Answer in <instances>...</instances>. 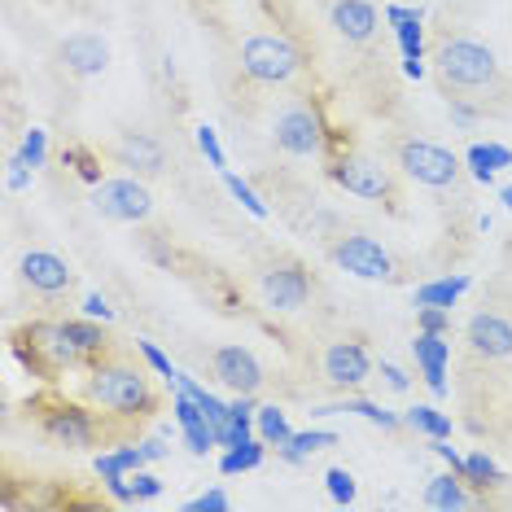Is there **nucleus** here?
Instances as JSON below:
<instances>
[{
	"instance_id": "nucleus-1",
	"label": "nucleus",
	"mask_w": 512,
	"mask_h": 512,
	"mask_svg": "<svg viewBox=\"0 0 512 512\" xmlns=\"http://www.w3.org/2000/svg\"><path fill=\"white\" fill-rule=\"evenodd\" d=\"M84 372H88L84 399L97 403L101 412H110L119 425H145L162 407L154 381H149L136 364H127L119 351H110L106 359H97V364L84 368Z\"/></svg>"
},
{
	"instance_id": "nucleus-2",
	"label": "nucleus",
	"mask_w": 512,
	"mask_h": 512,
	"mask_svg": "<svg viewBox=\"0 0 512 512\" xmlns=\"http://www.w3.org/2000/svg\"><path fill=\"white\" fill-rule=\"evenodd\" d=\"M31 416H36L40 434L53 447H66V451H97L119 434V421L110 412H101L97 403H75L57 390L31 399Z\"/></svg>"
},
{
	"instance_id": "nucleus-3",
	"label": "nucleus",
	"mask_w": 512,
	"mask_h": 512,
	"mask_svg": "<svg viewBox=\"0 0 512 512\" xmlns=\"http://www.w3.org/2000/svg\"><path fill=\"white\" fill-rule=\"evenodd\" d=\"M429 62L438 71V84L460 101L499 84V62H495L491 44H482L473 36H442L434 44V53H429Z\"/></svg>"
},
{
	"instance_id": "nucleus-4",
	"label": "nucleus",
	"mask_w": 512,
	"mask_h": 512,
	"mask_svg": "<svg viewBox=\"0 0 512 512\" xmlns=\"http://www.w3.org/2000/svg\"><path fill=\"white\" fill-rule=\"evenodd\" d=\"M14 355L40 381H57L71 368H88L71 329H66V320H31L22 329H14Z\"/></svg>"
},
{
	"instance_id": "nucleus-5",
	"label": "nucleus",
	"mask_w": 512,
	"mask_h": 512,
	"mask_svg": "<svg viewBox=\"0 0 512 512\" xmlns=\"http://www.w3.org/2000/svg\"><path fill=\"white\" fill-rule=\"evenodd\" d=\"M237 66L241 75L250 79V84H263V88H285L294 84V79L302 75V49L289 36H281V31H259V36H250L246 44H241L237 53Z\"/></svg>"
},
{
	"instance_id": "nucleus-6",
	"label": "nucleus",
	"mask_w": 512,
	"mask_h": 512,
	"mask_svg": "<svg viewBox=\"0 0 512 512\" xmlns=\"http://www.w3.org/2000/svg\"><path fill=\"white\" fill-rule=\"evenodd\" d=\"M324 158H329V180L337 189L364 197V202H399V184H394L390 167H381V158H372L355 145H337Z\"/></svg>"
},
{
	"instance_id": "nucleus-7",
	"label": "nucleus",
	"mask_w": 512,
	"mask_h": 512,
	"mask_svg": "<svg viewBox=\"0 0 512 512\" xmlns=\"http://www.w3.org/2000/svg\"><path fill=\"white\" fill-rule=\"evenodd\" d=\"M272 141L289 158H320V154H329L333 132H329V123H324L316 101H294V106H285L276 114Z\"/></svg>"
},
{
	"instance_id": "nucleus-8",
	"label": "nucleus",
	"mask_w": 512,
	"mask_h": 512,
	"mask_svg": "<svg viewBox=\"0 0 512 512\" xmlns=\"http://www.w3.org/2000/svg\"><path fill=\"white\" fill-rule=\"evenodd\" d=\"M399 171L425 189H456L460 184V158L434 141H399L394 145Z\"/></svg>"
},
{
	"instance_id": "nucleus-9",
	"label": "nucleus",
	"mask_w": 512,
	"mask_h": 512,
	"mask_svg": "<svg viewBox=\"0 0 512 512\" xmlns=\"http://www.w3.org/2000/svg\"><path fill=\"white\" fill-rule=\"evenodd\" d=\"M329 259L342 267V272L359 276V281H394V276H399L390 250L381 246L377 237H368V232H346V237H337L329 246Z\"/></svg>"
},
{
	"instance_id": "nucleus-10",
	"label": "nucleus",
	"mask_w": 512,
	"mask_h": 512,
	"mask_svg": "<svg viewBox=\"0 0 512 512\" xmlns=\"http://www.w3.org/2000/svg\"><path fill=\"white\" fill-rule=\"evenodd\" d=\"M92 206L106 219H114V224H145L154 215V197H149V189L136 176H114V180L92 184Z\"/></svg>"
},
{
	"instance_id": "nucleus-11",
	"label": "nucleus",
	"mask_w": 512,
	"mask_h": 512,
	"mask_svg": "<svg viewBox=\"0 0 512 512\" xmlns=\"http://www.w3.org/2000/svg\"><path fill=\"white\" fill-rule=\"evenodd\" d=\"M311 272L298 259H276L259 272V294L272 311H302L311 298Z\"/></svg>"
},
{
	"instance_id": "nucleus-12",
	"label": "nucleus",
	"mask_w": 512,
	"mask_h": 512,
	"mask_svg": "<svg viewBox=\"0 0 512 512\" xmlns=\"http://www.w3.org/2000/svg\"><path fill=\"white\" fill-rule=\"evenodd\" d=\"M320 372L324 381L337 390H355L364 386V381L372 377V355L364 342H351V337H342V342H329L320 355Z\"/></svg>"
},
{
	"instance_id": "nucleus-13",
	"label": "nucleus",
	"mask_w": 512,
	"mask_h": 512,
	"mask_svg": "<svg viewBox=\"0 0 512 512\" xmlns=\"http://www.w3.org/2000/svg\"><path fill=\"white\" fill-rule=\"evenodd\" d=\"M211 377L232 394H259L263 390V364L246 346H215L211 351Z\"/></svg>"
},
{
	"instance_id": "nucleus-14",
	"label": "nucleus",
	"mask_w": 512,
	"mask_h": 512,
	"mask_svg": "<svg viewBox=\"0 0 512 512\" xmlns=\"http://www.w3.org/2000/svg\"><path fill=\"white\" fill-rule=\"evenodd\" d=\"M18 276L31 294H44V298H57V294H71L75 289V272L62 254L53 250H27L18 263Z\"/></svg>"
},
{
	"instance_id": "nucleus-15",
	"label": "nucleus",
	"mask_w": 512,
	"mask_h": 512,
	"mask_svg": "<svg viewBox=\"0 0 512 512\" xmlns=\"http://www.w3.org/2000/svg\"><path fill=\"white\" fill-rule=\"evenodd\" d=\"M110 158L132 171V176H158V171L167 167V149L149 132H119L110 141Z\"/></svg>"
},
{
	"instance_id": "nucleus-16",
	"label": "nucleus",
	"mask_w": 512,
	"mask_h": 512,
	"mask_svg": "<svg viewBox=\"0 0 512 512\" xmlns=\"http://www.w3.org/2000/svg\"><path fill=\"white\" fill-rule=\"evenodd\" d=\"M57 57H62V66L71 75L92 79L110 66V44L101 36H92V31H75V36H66L62 44H57Z\"/></svg>"
},
{
	"instance_id": "nucleus-17",
	"label": "nucleus",
	"mask_w": 512,
	"mask_h": 512,
	"mask_svg": "<svg viewBox=\"0 0 512 512\" xmlns=\"http://www.w3.org/2000/svg\"><path fill=\"white\" fill-rule=\"evenodd\" d=\"M329 22L346 44H368V40H377V31H381V14L368 0H333Z\"/></svg>"
},
{
	"instance_id": "nucleus-18",
	"label": "nucleus",
	"mask_w": 512,
	"mask_h": 512,
	"mask_svg": "<svg viewBox=\"0 0 512 512\" xmlns=\"http://www.w3.org/2000/svg\"><path fill=\"white\" fill-rule=\"evenodd\" d=\"M469 351L477 359H508L512 355V320L499 311H477L469 320Z\"/></svg>"
},
{
	"instance_id": "nucleus-19",
	"label": "nucleus",
	"mask_w": 512,
	"mask_h": 512,
	"mask_svg": "<svg viewBox=\"0 0 512 512\" xmlns=\"http://www.w3.org/2000/svg\"><path fill=\"white\" fill-rule=\"evenodd\" d=\"M412 355H416V368H421L425 386L434 394H447V364H451V342L447 333H416L412 342Z\"/></svg>"
},
{
	"instance_id": "nucleus-20",
	"label": "nucleus",
	"mask_w": 512,
	"mask_h": 512,
	"mask_svg": "<svg viewBox=\"0 0 512 512\" xmlns=\"http://www.w3.org/2000/svg\"><path fill=\"white\" fill-rule=\"evenodd\" d=\"M386 22L399 36V49H403V62H425V14L421 9H403V5H390L386 9Z\"/></svg>"
},
{
	"instance_id": "nucleus-21",
	"label": "nucleus",
	"mask_w": 512,
	"mask_h": 512,
	"mask_svg": "<svg viewBox=\"0 0 512 512\" xmlns=\"http://www.w3.org/2000/svg\"><path fill=\"white\" fill-rule=\"evenodd\" d=\"M477 504V495L469 491V482L456 473V469H447V473H438V477H429L425 482V508H473Z\"/></svg>"
},
{
	"instance_id": "nucleus-22",
	"label": "nucleus",
	"mask_w": 512,
	"mask_h": 512,
	"mask_svg": "<svg viewBox=\"0 0 512 512\" xmlns=\"http://www.w3.org/2000/svg\"><path fill=\"white\" fill-rule=\"evenodd\" d=\"M66 329H71V337H75V346H79V355H84L88 368L114 351V346H110V333L101 329V324L92 320V316H88V320H66Z\"/></svg>"
},
{
	"instance_id": "nucleus-23",
	"label": "nucleus",
	"mask_w": 512,
	"mask_h": 512,
	"mask_svg": "<svg viewBox=\"0 0 512 512\" xmlns=\"http://www.w3.org/2000/svg\"><path fill=\"white\" fill-rule=\"evenodd\" d=\"M403 425L412 429V434H425L429 442H442V438H451V416H442L438 407H429V403H416V407H407V412H403Z\"/></svg>"
},
{
	"instance_id": "nucleus-24",
	"label": "nucleus",
	"mask_w": 512,
	"mask_h": 512,
	"mask_svg": "<svg viewBox=\"0 0 512 512\" xmlns=\"http://www.w3.org/2000/svg\"><path fill=\"white\" fill-rule=\"evenodd\" d=\"M469 289V276H442V281H429L416 289V307H456L460 294Z\"/></svg>"
},
{
	"instance_id": "nucleus-25",
	"label": "nucleus",
	"mask_w": 512,
	"mask_h": 512,
	"mask_svg": "<svg viewBox=\"0 0 512 512\" xmlns=\"http://www.w3.org/2000/svg\"><path fill=\"white\" fill-rule=\"evenodd\" d=\"M464 482L486 495V491H495V486H504V473H499V464L486 456V451H473V456H464Z\"/></svg>"
},
{
	"instance_id": "nucleus-26",
	"label": "nucleus",
	"mask_w": 512,
	"mask_h": 512,
	"mask_svg": "<svg viewBox=\"0 0 512 512\" xmlns=\"http://www.w3.org/2000/svg\"><path fill=\"white\" fill-rule=\"evenodd\" d=\"M469 167H473V180L491 184L499 167H512V154L504 145H473L469 149Z\"/></svg>"
},
{
	"instance_id": "nucleus-27",
	"label": "nucleus",
	"mask_w": 512,
	"mask_h": 512,
	"mask_svg": "<svg viewBox=\"0 0 512 512\" xmlns=\"http://www.w3.org/2000/svg\"><path fill=\"white\" fill-rule=\"evenodd\" d=\"M333 412H355V416H364V421L381 425V429H399V425H403V416H394V412H386V407H381V403H368V399H346V403H333V407H324L320 416H333Z\"/></svg>"
},
{
	"instance_id": "nucleus-28",
	"label": "nucleus",
	"mask_w": 512,
	"mask_h": 512,
	"mask_svg": "<svg viewBox=\"0 0 512 512\" xmlns=\"http://www.w3.org/2000/svg\"><path fill=\"white\" fill-rule=\"evenodd\" d=\"M254 425H259V438L267 442V447H285V442L294 438V429H289L285 412H281V407H272V403L254 412Z\"/></svg>"
},
{
	"instance_id": "nucleus-29",
	"label": "nucleus",
	"mask_w": 512,
	"mask_h": 512,
	"mask_svg": "<svg viewBox=\"0 0 512 512\" xmlns=\"http://www.w3.org/2000/svg\"><path fill=\"white\" fill-rule=\"evenodd\" d=\"M267 456V442L263 438H250V442H241V447H228V456L219 460V469L224 473H250V469H259Z\"/></svg>"
},
{
	"instance_id": "nucleus-30",
	"label": "nucleus",
	"mask_w": 512,
	"mask_h": 512,
	"mask_svg": "<svg viewBox=\"0 0 512 512\" xmlns=\"http://www.w3.org/2000/svg\"><path fill=\"white\" fill-rule=\"evenodd\" d=\"M62 162H66V167H71L84 184H101V180H106V176H101V158L92 154V149H84V145H71V149L62 154Z\"/></svg>"
},
{
	"instance_id": "nucleus-31",
	"label": "nucleus",
	"mask_w": 512,
	"mask_h": 512,
	"mask_svg": "<svg viewBox=\"0 0 512 512\" xmlns=\"http://www.w3.org/2000/svg\"><path fill=\"white\" fill-rule=\"evenodd\" d=\"M224 184H228V193H232V197H237V202H241V206H246V211H250L254 219H267V202H263V197H259V193H254V189H250V184H246V180H241V176H228V171H224Z\"/></svg>"
},
{
	"instance_id": "nucleus-32",
	"label": "nucleus",
	"mask_w": 512,
	"mask_h": 512,
	"mask_svg": "<svg viewBox=\"0 0 512 512\" xmlns=\"http://www.w3.org/2000/svg\"><path fill=\"white\" fill-rule=\"evenodd\" d=\"M31 176H36V167H31V162L14 149V154L5 158V184L18 193V189H31Z\"/></svg>"
},
{
	"instance_id": "nucleus-33",
	"label": "nucleus",
	"mask_w": 512,
	"mask_h": 512,
	"mask_svg": "<svg viewBox=\"0 0 512 512\" xmlns=\"http://www.w3.org/2000/svg\"><path fill=\"white\" fill-rule=\"evenodd\" d=\"M184 442H189L193 456H211V451L219 447V434L211 429V421H202V425H189V429H184Z\"/></svg>"
},
{
	"instance_id": "nucleus-34",
	"label": "nucleus",
	"mask_w": 512,
	"mask_h": 512,
	"mask_svg": "<svg viewBox=\"0 0 512 512\" xmlns=\"http://www.w3.org/2000/svg\"><path fill=\"white\" fill-rule=\"evenodd\" d=\"M18 154L31 162V167H44V158H49V136L40 132V127H27V136H22Z\"/></svg>"
},
{
	"instance_id": "nucleus-35",
	"label": "nucleus",
	"mask_w": 512,
	"mask_h": 512,
	"mask_svg": "<svg viewBox=\"0 0 512 512\" xmlns=\"http://www.w3.org/2000/svg\"><path fill=\"white\" fill-rule=\"evenodd\" d=\"M197 149L206 154V162H211L215 171H224L228 167V154H224V145H219V136H215V127H197Z\"/></svg>"
},
{
	"instance_id": "nucleus-36",
	"label": "nucleus",
	"mask_w": 512,
	"mask_h": 512,
	"mask_svg": "<svg viewBox=\"0 0 512 512\" xmlns=\"http://www.w3.org/2000/svg\"><path fill=\"white\" fill-rule=\"evenodd\" d=\"M289 442H294V447L302 451V456H316V451H329V447H337V434H329V429H307V434H294Z\"/></svg>"
},
{
	"instance_id": "nucleus-37",
	"label": "nucleus",
	"mask_w": 512,
	"mask_h": 512,
	"mask_svg": "<svg viewBox=\"0 0 512 512\" xmlns=\"http://www.w3.org/2000/svg\"><path fill=\"white\" fill-rule=\"evenodd\" d=\"M324 486H329L333 504H351V499H355V477L346 469H329V473H324Z\"/></svg>"
},
{
	"instance_id": "nucleus-38",
	"label": "nucleus",
	"mask_w": 512,
	"mask_h": 512,
	"mask_svg": "<svg viewBox=\"0 0 512 512\" xmlns=\"http://www.w3.org/2000/svg\"><path fill=\"white\" fill-rule=\"evenodd\" d=\"M416 329H425V333H451V311L447 307H416Z\"/></svg>"
},
{
	"instance_id": "nucleus-39",
	"label": "nucleus",
	"mask_w": 512,
	"mask_h": 512,
	"mask_svg": "<svg viewBox=\"0 0 512 512\" xmlns=\"http://www.w3.org/2000/svg\"><path fill=\"white\" fill-rule=\"evenodd\" d=\"M127 482H132V495H136V499H158V495H162V482H158L154 473H145V469L127 473Z\"/></svg>"
},
{
	"instance_id": "nucleus-40",
	"label": "nucleus",
	"mask_w": 512,
	"mask_h": 512,
	"mask_svg": "<svg viewBox=\"0 0 512 512\" xmlns=\"http://www.w3.org/2000/svg\"><path fill=\"white\" fill-rule=\"evenodd\" d=\"M136 351H141V355H145V364H149V368H154V372H158V377H167V381H171V377H176V368H171V359H167V355H162V351H158V346H154V342H136Z\"/></svg>"
},
{
	"instance_id": "nucleus-41",
	"label": "nucleus",
	"mask_w": 512,
	"mask_h": 512,
	"mask_svg": "<svg viewBox=\"0 0 512 512\" xmlns=\"http://www.w3.org/2000/svg\"><path fill=\"white\" fill-rule=\"evenodd\" d=\"M224 508H228V495L224 491H206V495L189 499V512H224Z\"/></svg>"
},
{
	"instance_id": "nucleus-42",
	"label": "nucleus",
	"mask_w": 512,
	"mask_h": 512,
	"mask_svg": "<svg viewBox=\"0 0 512 512\" xmlns=\"http://www.w3.org/2000/svg\"><path fill=\"white\" fill-rule=\"evenodd\" d=\"M381 377H386V386L394 394H407V386H412V381H407V372L399 364H390V359H381Z\"/></svg>"
},
{
	"instance_id": "nucleus-43",
	"label": "nucleus",
	"mask_w": 512,
	"mask_h": 512,
	"mask_svg": "<svg viewBox=\"0 0 512 512\" xmlns=\"http://www.w3.org/2000/svg\"><path fill=\"white\" fill-rule=\"evenodd\" d=\"M171 381H176V390H180V394H193V399H197V403H202V399H206V394H211V390H206V386H197V381L189 377V372H176V377H171Z\"/></svg>"
},
{
	"instance_id": "nucleus-44",
	"label": "nucleus",
	"mask_w": 512,
	"mask_h": 512,
	"mask_svg": "<svg viewBox=\"0 0 512 512\" xmlns=\"http://www.w3.org/2000/svg\"><path fill=\"white\" fill-rule=\"evenodd\" d=\"M84 316H92V320H114V311L106 307V298L88 294V298H84Z\"/></svg>"
},
{
	"instance_id": "nucleus-45",
	"label": "nucleus",
	"mask_w": 512,
	"mask_h": 512,
	"mask_svg": "<svg viewBox=\"0 0 512 512\" xmlns=\"http://www.w3.org/2000/svg\"><path fill=\"white\" fill-rule=\"evenodd\" d=\"M136 447H141V451H145V460H149V464H154V460H162V456H167V442H162V438H145V442H136Z\"/></svg>"
},
{
	"instance_id": "nucleus-46",
	"label": "nucleus",
	"mask_w": 512,
	"mask_h": 512,
	"mask_svg": "<svg viewBox=\"0 0 512 512\" xmlns=\"http://www.w3.org/2000/svg\"><path fill=\"white\" fill-rule=\"evenodd\" d=\"M403 71L412 75V79H421V75H425V62H403Z\"/></svg>"
},
{
	"instance_id": "nucleus-47",
	"label": "nucleus",
	"mask_w": 512,
	"mask_h": 512,
	"mask_svg": "<svg viewBox=\"0 0 512 512\" xmlns=\"http://www.w3.org/2000/svg\"><path fill=\"white\" fill-rule=\"evenodd\" d=\"M499 197H504V206H508V211H512V184H508V189H504V193H499Z\"/></svg>"
}]
</instances>
